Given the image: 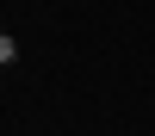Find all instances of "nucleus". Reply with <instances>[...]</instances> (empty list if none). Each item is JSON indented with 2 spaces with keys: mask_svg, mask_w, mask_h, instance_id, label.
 I'll list each match as a JSON object with an SVG mask.
<instances>
[{
  "mask_svg": "<svg viewBox=\"0 0 155 136\" xmlns=\"http://www.w3.org/2000/svg\"><path fill=\"white\" fill-rule=\"evenodd\" d=\"M12 56H19V43H12V37H6V31H0V68H6V62H12Z\"/></svg>",
  "mask_w": 155,
  "mask_h": 136,
  "instance_id": "1",
  "label": "nucleus"
}]
</instances>
